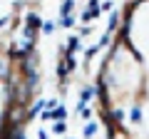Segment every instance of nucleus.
<instances>
[{
    "mask_svg": "<svg viewBox=\"0 0 149 139\" xmlns=\"http://www.w3.org/2000/svg\"><path fill=\"white\" fill-rule=\"evenodd\" d=\"M8 22H10V17H0V30H3V27H5Z\"/></svg>",
    "mask_w": 149,
    "mask_h": 139,
    "instance_id": "obj_7",
    "label": "nucleus"
},
{
    "mask_svg": "<svg viewBox=\"0 0 149 139\" xmlns=\"http://www.w3.org/2000/svg\"><path fill=\"white\" fill-rule=\"evenodd\" d=\"M40 27H42V32H52V30H55V22H50V20H47V22H42Z\"/></svg>",
    "mask_w": 149,
    "mask_h": 139,
    "instance_id": "obj_4",
    "label": "nucleus"
},
{
    "mask_svg": "<svg viewBox=\"0 0 149 139\" xmlns=\"http://www.w3.org/2000/svg\"><path fill=\"white\" fill-rule=\"evenodd\" d=\"M52 132H55V134H62V132H65V124H62V122H57V124L52 127Z\"/></svg>",
    "mask_w": 149,
    "mask_h": 139,
    "instance_id": "obj_5",
    "label": "nucleus"
},
{
    "mask_svg": "<svg viewBox=\"0 0 149 139\" xmlns=\"http://www.w3.org/2000/svg\"><path fill=\"white\" fill-rule=\"evenodd\" d=\"M72 8H74V0H65L60 8V15H72Z\"/></svg>",
    "mask_w": 149,
    "mask_h": 139,
    "instance_id": "obj_1",
    "label": "nucleus"
},
{
    "mask_svg": "<svg viewBox=\"0 0 149 139\" xmlns=\"http://www.w3.org/2000/svg\"><path fill=\"white\" fill-rule=\"evenodd\" d=\"M92 134H95V124H87L85 127V137H92Z\"/></svg>",
    "mask_w": 149,
    "mask_h": 139,
    "instance_id": "obj_6",
    "label": "nucleus"
},
{
    "mask_svg": "<svg viewBox=\"0 0 149 139\" xmlns=\"http://www.w3.org/2000/svg\"><path fill=\"white\" fill-rule=\"evenodd\" d=\"M60 25H62V27H72V25H74V17H72V15H62Z\"/></svg>",
    "mask_w": 149,
    "mask_h": 139,
    "instance_id": "obj_2",
    "label": "nucleus"
},
{
    "mask_svg": "<svg viewBox=\"0 0 149 139\" xmlns=\"http://www.w3.org/2000/svg\"><path fill=\"white\" fill-rule=\"evenodd\" d=\"M77 45H80V38H70V42H67V50H70V52H74V50H77Z\"/></svg>",
    "mask_w": 149,
    "mask_h": 139,
    "instance_id": "obj_3",
    "label": "nucleus"
}]
</instances>
